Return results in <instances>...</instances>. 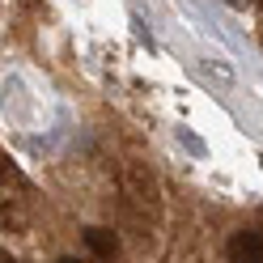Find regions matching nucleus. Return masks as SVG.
I'll return each instance as SVG.
<instances>
[{
	"label": "nucleus",
	"mask_w": 263,
	"mask_h": 263,
	"mask_svg": "<svg viewBox=\"0 0 263 263\" xmlns=\"http://www.w3.org/2000/svg\"><path fill=\"white\" fill-rule=\"evenodd\" d=\"M225 259L229 263H263V234L259 229H238L225 242Z\"/></svg>",
	"instance_id": "nucleus-1"
},
{
	"label": "nucleus",
	"mask_w": 263,
	"mask_h": 263,
	"mask_svg": "<svg viewBox=\"0 0 263 263\" xmlns=\"http://www.w3.org/2000/svg\"><path fill=\"white\" fill-rule=\"evenodd\" d=\"M127 200L136 204V208L157 212V187H153V178H149V174H140L136 166H127Z\"/></svg>",
	"instance_id": "nucleus-2"
},
{
	"label": "nucleus",
	"mask_w": 263,
	"mask_h": 263,
	"mask_svg": "<svg viewBox=\"0 0 263 263\" xmlns=\"http://www.w3.org/2000/svg\"><path fill=\"white\" fill-rule=\"evenodd\" d=\"M85 246H89L98 259H110L115 251H119V234L106 229V225H93V229H85Z\"/></svg>",
	"instance_id": "nucleus-3"
},
{
	"label": "nucleus",
	"mask_w": 263,
	"mask_h": 263,
	"mask_svg": "<svg viewBox=\"0 0 263 263\" xmlns=\"http://www.w3.org/2000/svg\"><path fill=\"white\" fill-rule=\"evenodd\" d=\"M229 5H234V9H246V5H255V0H229Z\"/></svg>",
	"instance_id": "nucleus-4"
},
{
	"label": "nucleus",
	"mask_w": 263,
	"mask_h": 263,
	"mask_svg": "<svg viewBox=\"0 0 263 263\" xmlns=\"http://www.w3.org/2000/svg\"><path fill=\"white\" fill-rule=\"evenodd\" d=\"M55 263H77V259H55Z\"/></svg>",
	"instance_id": "nucleus-5"
},
{
	"label": "nucleus",
	"mask_w": 263,
	"mask_h": 263,
	"mask_svg": "<svg viewBox=\"0 0 263 263\" xmlns=\"http://www.w3.org/2000/svg\"><path fill=\"white\" fill-rule=\"evenodd\" d=\"M5 263H17V259H5Z\"/></svg>",
	"instance_id": "nucleus-6"
}]
</instances>
